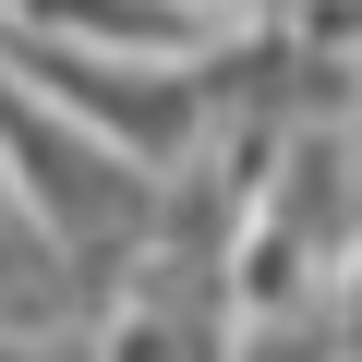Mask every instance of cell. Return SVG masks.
Returning a JSON list of instances; mask_svg holds the SVG:
<instances>
[{"mask_svg":"<svg viewBox=\"0 0 362 362\" xmlns=\"http://www.w3.org/2000/svg\"><path fill=\"white\" fill-rule=\"evenodd\" d=\"M230 326H242L230 290H194V302H181L169 278H133V302L97 326V362H230Z\"/></svg>","mask_w":362,"mask_h":362,"instance_id":"obj_2","label":"cell"},{"mask_svg":"<svg viewBox=\"0 0 362 362\" xmlns=\"http://www.w3.org/2000/svg\"><path fill=\"white\" fill-rule=\"evenodd\" d=\"M218 13V37H266V25H290V0H206Z\"/></svg>","mask_w":362,"mask_h":362,"instance_id":"obj_3","label":"cell"},{"mask_svg":"<svg viewBox=\"0 0 362 362\" xmlns=\"http://www.w3.org/2000/svg\"><path fill=\"white\" fill-rule=\"evenodd\" d=\"M13 37H61V49H109V61H218V13L206 0H0Z\"/></svg>","mask_w":362,"mask_h":362,"instance_id":"obj_1","label":"cell"},{"mask_svg":"<svg viewBox=\"0 0 362 362\" xmlns=\"http://www.w3.org/2000/svg\"><path fill=\"white\" fill-rule=\"evenodd\" d=\"M326 326H338V362H362V254H350V278H338V314H326Z\"/></svg>","mask_w":362,"mask_h":362,"instance_id":"obj_4","label":"cell"}]
</instances>
